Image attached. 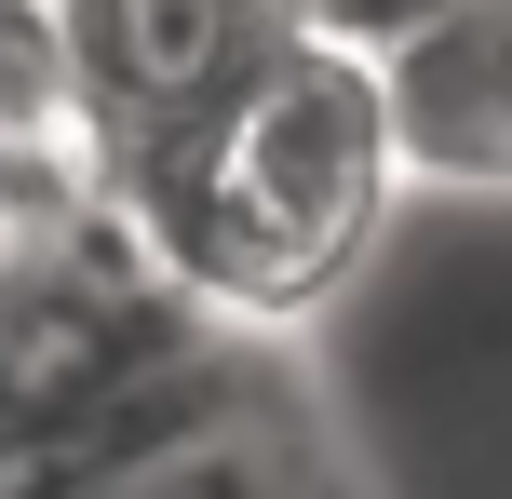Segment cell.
<instances>
[{
	"instance_id": "obj_1",
	"label": "cell",
	"mask_w": 512,
	"mask_h": 499,
	"mask_svg": "<svg viewBox=\"0 0 512 499\" xmlns=\"http://www.w3.org/2000/svg\"><path fill=\"white\" fill-rule=\"evenodd\" d=\"M405 122H391V68L337 41H297L216 95L203 122L149 135L108 162L122 230L162 257V284L230 338H297L364 257H378L391 203H405Z\"/></svg>"
},
{
	"instance_id": "obj_2",
	"label": "cell",
	"mask_w": 512,
	"mask_h": 499,
	"mask_svg": "<svg viewBox=\"0 0 512 499\" xmlns=\"http://www.w3.org/2000/svg\"><path fill=\"white\" fill-rule=\"evenodd\" d=\"M68 108L108 135V162L149 135L203 122L216 95H243L270 54L310 41V0H41Z\"/></svg>"
},
{
	"instance_id": "obj_3",
	"label": "cell",
	"mask_w": 512,
	"mask_h": 499,
	"mask_svg": "<svg viewBox=\"0 0 512 499\" xmlns=\"http://www.w3.org/2000/svg\"><path fill=\"white\" fill-rule=\"evenodd\" d=\"M391 122L418 189H512V0L459 14L391 68Z\"/></svg>"
},
{
	"instance_id": "obj_4",
	"label": "cell",
	"mask_w": 512,
	"mask_h": 499,
	"mask_svg": "<svg viewBox=\"0 0 512 499\" xmlns=\"http://www.w3.org/2000/svg\"><path fill=\"white\" fill-rule=\"evenodd\" d=\"M337 473L297 446V419H283V392H256L243 419H216L203 446H176V459H135V473H108V486H81V499H324Z\"/></svg>"
},
{
	"instance_id": "obj_5",
	"label": "cell",
	"mask_w": 512,
	"mask_h": 499,
	"mask_svg": "<svg viewBox=\"0 0 512 499\" xmlns=\"http://www.w3.org/2000/svg\"><path fill=\"white\" fill-rule=\"evenodd\" d=\"M27 135H95L68 108V68H54V27L41 0H0V149H27ZM108 149V135H95Z\"/></svg>"
},
{
	"instance_id": "obj_6",
	"label": "cell",
	"mask_w": 512,
	"mask_h": 499,
	"mask_svg": "<svg viewBox=\"0 0 512 499\" xmlns=\"http://www.w3.org/2000/svg\"><path fill=\"white\" fill-rule=\"evenodd\" d=\"M459 14H486V0H310V41L364 54V68H405V54L445 41Z\"/></svg>"
}]
</instances>
